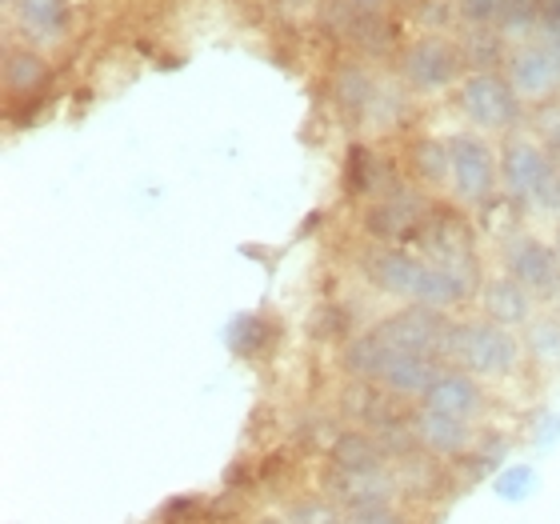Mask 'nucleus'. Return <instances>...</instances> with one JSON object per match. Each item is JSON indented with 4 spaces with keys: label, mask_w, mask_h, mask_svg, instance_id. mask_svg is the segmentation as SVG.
I'll use <instances>...</instances> for the list:
<instances>
[{
    "label": "nucleus",
    "mask_w": 560,
    "mask_h": 524,
    "mask_svg": "<svg viewBox=\"0 0 560 524\" xmlns=\"http://www.w3.org/2000/svg\"><path fill=\"white\" fill-rule=\"evenodd\" d=\"M284 524H345V509L320 492V497H304V501L292 504Z\"/></svg>",
    "instance_id": "obj_28"
},
{
    "label": "nucleus",
    "mask_w": 560,
    "mask_h": 524,
    "mask_svg": "<svg viewBox=\"0 0 560 524\" xmlns=\"http://www.w3.org/2000/svg\"><path fill=\"white\" fill-rule=\"evenodd\" d=\"M460 113H465L480 132H504L513 137L525 125V101L516 96L504 72H468L456 89Z\"/></svg>",
    "instance_id": "obj_3"
},
{
    "label": "nucleus",
    "mask_w": 560,
    "mask_h": 524,
    "mask_svg": "<svg viewBox=\"0 0 560 524\" xmlns=\"http://www.w3.org/2000/svg\"><path fill=\"white\" fill-rule=\"evenodd\" d=\"M448 156H453V176L448 188L468 209H485L501 193V156L480 132H456L448 137Z\"/></svg>",
    "instance_id": "obj_4"
},
{
    "label": "nucleus",
    "mask_w": 560,
    "mask_h": 524,
    "mask_svg": "<svg viewBox=\"0 0 560 524\" xmlns=\"http://www.w3.org/2000/svg\"><path fill=\"white\" fill-rule=\"evenodd\" d=\"M465 69V57H460V45L448 40L444 33H424L417 36L405 53H400V84L417 96H436L444 89L460 84Z\"/></svg>",
    "instance_id": "obj_6"
},
{
    "label": "nucleus",
    "mask_w": 560,
    "mask_h": 524,
    "mask_svg": "<svg viewBox=\"0 0 560 524\" xmlns=\"http://www.w3.org/2000/svg\"><path fill=\"white\" fill-rule=\"evenodd\" d=\"M533 137L545 144L549 152H560V105H540L533 113Z\"/></svg>",
    "instance_id": "obj_32"
},
{
    "label": "nucleus",
    "mask_w": 560,
    "mask_h": 524,
    "mask_svg": "<svg viewBox=\"0 0 560 524\" xmlns=\"http://www.w3.org/2000/svg\"><path fill=\"white\" fill-rule=\"evenodd\" d=\"M412 429H417L420 453H429L432 461H460L477 449L480 429L468 424V420L444 417V412H432V408H420L412 412Z\"/></svg>",
    "instance_id": "obj_13"
},
{
    "label": "nucleus",
    "mask_w": 560,
    "mask_h": 524,
    "mask_svg": "<svg viewBox=\"0 0 560 524\" xmlns=\"http://www.w3.org/2000/svg\"><path fill=\"white\" fill-rule=\"evenodd\" d=\"M501 265H504V272H509L516 284H525L537 301H549L552 289L560 284L557 245H549V241H540V236H533V233L509 236L501 245Z\"/></svg>",
    "instance_id": "obj_9"
},
{
    "label": "nucleus",
    "mask_w": 560,
    "mask_h": 524,
    "mask_svg": "<svg viewBox=\"0 0 560 524\" xmlns=\"http://www.w3.org/2000/svg\"><path fill=\"white\" fill-rule=\"evenodd\" d=\"M540 21H545V0H501V12H497V28L521 45L540 33Z\"/></svg>",
    "instance_id": "obj_26"
},
{
    "label": "nucleus",
    "mask_w": 560,
    "mask_h": 524,
    "mask_svg": "<svg viewBox=\"0 0 560 524\" xmlns=\"http://www.w3.org/2000/svg\"><path fill=\"white\" fill-rule=\"evenodd\" d=\"M453 316L429 304H400L397 313L376 321V333L393 345V352H417L432 361L448 364V340H453Z\"/></svg>",
    "instance_id": "obj_5"
},
{
    "label": "nucleus",
    "mask_w": 560,
    "mask_h": 524,
    "mask_svg": "<svg viewBox=\"0 0 560 524\" xmlns=\"http://www.w3.org/2000/svg\"><path fill=\"white\" fill-rule=\"evenodd\" d=\"M16 28L24 33L28 45H57L69 36L72 24V4L69 0H16Z\"/></svg>",
    "instance_id": "obj_19"
},
{
    "label": "nucleus",
    "mask_w": 560,
    "mask_h": 524,
    "mask_svg": "<svg viewBox=\"0 0 560 524\" xmlns=\"http://www.w3.org/2000/svg\"><path fill=\"white\" fill-rule=\"evenodd\" d=\"M533 441L540 444V449H549V444H557L560 441V417H545L537 424V436Z\"/></svg>",
    "instance_id": "obj_36"
},
{
    "label": "nucleus",
    "mask_w": 560,
    "mask_h": 524,
    "mask_svg": "<svg viewBox=\"0 0 560 524\" xmlns=\"http://www.w3.org/2000/svg\"><path fill=\"white\" fill-rule=\"evenodd\" d=\"M381 81H385V77H376L364 60H345V65H337V72H332V105H337L340 117L352 120V125H364L376 93H381Z\"/></svg>",
    "instance_id": "obj_14"
},
{
    "label": "nucleus",
    "mask_w": 560,
    "mask_h": 524,
    "mask_svg": "<svg viewBox=\"0 0 560 524\" xmlns=\"http://www.w3.org/2000/svg\"><path fill=\"white\" fill-rule=\"evenodd\" d=\"M345 33L357 48H361L364 57H393V48H397V24L388 21L385 12L381 16H352L349 12V24H345Z\"/></svg>",
    "instance_id": "obj_24"
},
{
    "label": "nucleus",
    "mask_w": 560,
    "mask_h": 524,
    "mask_svg": "<svg viewBox=\"0 0 560 524\" xmlns=\"http://www.w3.org/2000/svg\"><path fill=\"white\" fill-rule=\"evenodd\" d=\"M200 513H205L200 497H173V501L161 509V524H197Z\"/></svg>",
    "instance_id": "obj_33"
},
{
    "label": "nucleus",
    "mask_w": 560,
    "mask_h": 524,
    "mask_svg": "<svg viewBox=\"0 0 560 524\" xmlns=\"http://www.w3.org/2000/svg\"><path fill=\"white\" fill-rule=\"evenodd\" d=\"M277 340H280V325L265 313H241L224 328V345L241 361H260Z\"/></svg>",
    "instance_id": "obj_22"
},
{
    "label": "nucleus",
    "mask_w": 560,
    "mask_h": 524,
    "mask_svg": "<svg viewBox=\"0 0 560 524\" xmlns=\"http://www.w3.org/2000/svg\"><path fill=\"white\" fill-rule=\"evenodd\" d=\"M552 168H557V156L537 137H525V132L504 137L501 188L504 200H513L521 212H545L552 188Z\"/></svg>",
    "instance_id": "obj_2"
},
{
    "label": "nucleus",
    "mask_w": 560,
    "mask_h": 524,
    "mask_svg": "<svg viewBox=\"0 0 560 524\" xmlns=\"http://www.w3.org/2000/svg\"><path fill=\"white\" fill-rule=\"evenodd\" d=\"M456 45H460L468 72H501L509 65V57H513L509 36L501 28H465V36Z\"/></svg>",
    "instance_id": "obj_23"
},
{
    "label": "nucleus",
    "mask_w": 560,
    "mask_h": 524,
    "mask_svg": "<svg viewBox=\"0 0 560 524\" xmlns=\"http://www.w3.org/2000/svg\"><path fill=\"white\" fill-rule=\"evenodd\" d=\"M525 364V340L513 328L497 325L489 316L480 321H456L448 340V369L477 376V381H504L516 376Z\"/></svg>",
    "instance_id": "obj_1"
},
{
    "label": "nucleus",
    "mask_w": 560,
    "mask_h": 524,
    "mask_svg": "<svg viewBox=\"0 0 560 524\" xmlns=\"http://www.w3.org/2000/svg\"><path fill=\"white\" fill-rule=\"evenodd\" d=\"M420 12H424V16H417V21L424 24L429 33H444V28L453 24V9H448L444 0H420Z\"/></svg>",
    "instance_id": "obj_35"
},
{
    "label": "nucleus",
    "mask_w": 560,
    "mask_h": 524,
    "mask_svg": "<svg viewBox=\"0 0 560 524\" xmlns=\"http://www.w3.org/2000/svg\"><path fill=\"white\" fill-rule=\"evenodd\" d=\"M388 9V0H349L352 16H381Z\"/></svg>",
    "instance_id": "obj_37"
},
{
    "label": "nucleus",
    "mask_w": 560,
    "mask_h": 524,
    "mask_svg": "<svg viewBox=\"0 0 560 524\" xmlns=\"http://www.w3.org/2000/svg\"><path fill=\"white\" fill-rule=\"evenodd\" d=\"M429 193L417 185H405L388 197H376L361 212V229L373 245H412V236L420 233V224L429 221Z\"/></svg>",
    "instance_id": "obj_8"
},
{
    "label": "nucleus",
    "mask_w": 560,
    "mask_h": 524,
    "mask_svg": "<svg viewBox=\"0 0 560 524\" xmlns=\"http://www.w3.org/2000/svg\"><path fill=\"white\" fill-rule=\"evenodd\" d=\"M388 453L381 449L373 432L361 429V424H352V429H340L337 441L328 444L325 453V468L332 473H376V468H388Z\"/></svg>",
    "instance_id": "obj_18"
},
{
    "label": "nucleus",
    "mask_w": 560,
    "mask_h": 524,
    "mask_svg": "<svg viewBox=\"0 0 560 524\" xmlns=\"http://www.w3.org/2000/svg\"><path fill=\"white\" fill-rule=\"evenodd\" d=\"M552 245H557V257H560V224H557V236H552Z\"/></svg>",
    "instance_id": "obj_40"
},
{
    "label": "nucleus",
    "mask_w": 560,
    "mask_h": 524,
    "mask_svg": "<svg viewBox=\"0 0 560 524\" xmlns=\"http://www.w3.org/2000/svg\"><path fill=\"white\" fill-rule=\"evenodd\" d=\"M525 352L537 364L552 369L560 364V316L557 313H537L525 325Z\"/></svg>",
    "instance_id": "obj_25"
},
{
    "label": "nucleus",
    "mask_w": 560,
    "mask_h": 524,
    "mask_svg": "<svg viewBox=\"0 0 560 524\" xmlns=\"http://www.w3.org/2000/svg\"><path fill=\"white\" fill-rule=\"evenodd\" d=\"M260 524H284V521H260Z\"/></svg>",
    "instance_id": "obj_41"
},
{
    "label": "nucleus",
    "mask_w": 560,
    "mask_h": 524,
    "mask_svg": "<svg viewBox=\"0 0 560 524\" xmlns=\"http://www.w3.org/2000/svg\"><path fill=\"white\" fill-rule=\"evenodd\" d=\"M557 16H560V0H545V21H557Z\"/></svg>",
    "instance_id": "obj_38"
},
{
    "label": "nucleus",
    "mask_w": 560,
    "mask_h": 524,
    "mask_svg": "<svg viewBox=\"0 0 560 524\" xmlns=\"http://www.w3.org/2000/svg\"><path fill=\"white\" fill-rule=\"evenodd\" d=\"M444 369H448V364L432 361V357L397 352V357H393V364H388L385 381H381V388H388V393L400 396V400H424V393L436 385V376H441Z\"/></svg>",
    "instance_id": "obj_20"
},
{
    "label": "nucleus",
    "mask_w": 560,
    "mask_h": 524,
    "mask_svg": "<svg viewBox=\"0 0 560 524\" xmlns=\"http://www.w3.org/2000/svg\"><path fill=\"white\" fill-rule=\"evenodd\" d=\"M480 308H485V316L497 321V325L521 328L537 316V296H533L525 284H516L509 272H497V277H489L485 289H480Z\"/></svg>",
    "instance_id": "obj_16"
},
{
    "label": "nucleus",
    "mask_w": 560,
    "mask_h": 524,
    "mask_svg": "<svg viewBox=\"0 0 560 524\" xmlns=\"http://www.w3.org/2000/svg\"><path fill=\"white\" fill-rule=\"evenodd\" d=\"M420 408H432V412H444V417H456V420H468V424H480V420L489 417V393L480 385L477 376L460 373V369H444L436 376V385L424 393Z\"/></svg>",
    "instance_id": "obj_12"
},
{
    "label": "nucleus",
    "mask_w": 560,
    "mask_h": 524,
    "mask_svg": "<svg viewBox=\"0 0 560 524\" xmlns=\"http://www.w3.org/2000/svg\"><path fill=\"white\" fill-rule=\"evenodd\" d=\"M504 77L525 105H549L560 93V53L549 40H525L513 48Z\"/></svg>",
    "instance_id": "obj_10"
},
{
    "label": "nucleus",
    "mask_w": 560,
    "mask_h": 524,
    "mask_svg": "<svg viewBox=\"0 0 560 524\" xmlns=\"http://www.w3.org/2000/svg\"><path fill=\"white\" fill-rule=\"evenodd\" d=\"M308 328L316 333V340H340L345 345L349 337H357L349 308H340V304H320V313H316V321Z\"/></svg>",
    "instance_id": "obj_29"
},
{
    "label": "nucleus",
    "mask_w": 560,
    "mask_h": 524,
    "mask_svg": "<svg viewBox=\"0 0 560 524\" xmlns=\"http://www.w3.org/2000/svg\"><path fill=\"white\" fill-rule=\"evenodd\" d=\"M345 524H412L405 516L397 501H385V504H364V509H349L345 513Z\"/></svg>",
    "instance_id": "obj_30"
},
{
    "label": "nucleus",
    "mask_w": 560,
    "mask_h": 524,
    "mask_svg": "<svg viewBox=\"0 0 560 524\" xmlns=\"http://www.w3.org/2000/svg\"><path fill=\"white\" fill-rule=\"evenodd\" d=\"M393 345H388L376 328H361L357 337H349L340 345V369L349 381H369V385H381L393 364Z\"/></svg>",
    "instance_id": "obj_17"
},
{
    "label": "nucleus",
    "mask_w": 560,
    "mask_h": 524,
    "mask_svg": "<svg viewBox=\"0 0 560 524\" xmlns=\"http://www.w3.org/2000/svg\"><path fill=\"white\" fill-rule=\"evenodd\" d=\"M320 492L349 513V509H364V504L400 501L405 485H400L397 465L376 468V473H332V468H325L320 473Z\"/></svg>",
    "instance_id": "obj_11"
},
{
    "label": "nucleus",
    "mask_w": 560,
    "mask_h": 524,
    "mask_svg": "<svg viewBox=\"0 0 560 524\" xmlns=\"http://www.w3.org/2000/svg\"><path fill=\"white\" fill-rule=\"evenodd\" d=\"M405 173L417 188H441L453 176V156H448V140L441 137H417L405 149Z\"/></svg>",
    "instance_id": "obj_21"
},
{
    "label": "nucleus",
    "mask_w": 560,
    "mask_h": 524,
    "mask_svg": "<svg viewBox=\"0 0 560 524\" xmlns=\"http://www.w3.org/2000/svg\"><path fill=\"white\" fill-rule=\"evenodd\" d=\"M257 473H260V480H265V485H277V477L280 480L292 477V453H289V449H272V453L257 465Z\"/></svg>",
    "instance_id": "obj_34"
},
{
    "label": "nucleus",
    "mask_w": 560,
    "mask_h": 524,
    "mask_svg": "<svg viewBox=\"0 0 560 524\" xmlns=\"http://www.w3.org/2000/svg\"><path fill=\"white\" fill-rule=\"evenodd\" d=\"M492 489L497 497L509 504H525L533 492L540 489V473L533 465H504L497 477H492Z\"/></svg>",
    "instance_id": "obj_27"
},
{
    "label": "nucleus",
    "mask_w": 560,
    "mask_h": 524,
    "mask_svg": "<svg viewBox=\"0 0 560 524\" xmlns=\"http://www.w3.org/2000/svg\"><path fill=\"white\" fill-rule=\"evenodd\" d=\"M429 260L409 245H373L361 253V272L376 292H385L393 301L420 304L424 284H429Z\"/></svg>",
    "instance_id": "obj_7"
},
{
    "label": "nucleus",
    "mask_w": 560,
    "mask_h": 524,
    "mask_svg": "<svg viewBox=\"0 0 560 524\" xmlns=\"http://www.w3.org/2000/svg\"><path fill=\"white\" fill-rule=\"evenodd\" d=\"M497 12L501 0H456V16L465 21V28H497Z\"/></svg>",
    "instance_id": "obj_31"
},
{
    "label": "nucleus",
    "mask_w": 560,
    "mask_h": 524,
    "mask_svg": "<svg viewBox=\"0 0 560 524\" xmlns=\"http://www.w3.org/2000/svg\"><path fill=\"white\" fill-rule=\"evenodd\" d=\"M545 304H549V313H557V316H560V284L552 289V296H549Z\"/></svg>",
    "instance_id": "obj_39"
},
{
    "label": "nucleus",
    "mask_w": 560,
    "mask_h": 524,
    "mask_svg": "<svg viewBox=\"0 0 560 524\" xmlns=\"http://www.w3.org/2000/svg\"><path fill=\"white\" fill-rule=\"evenodd\" d=\"M0 81H4V101H9V105H16V101H33V96L48 93V84H52V65H48L45 53H36L33 45L9 48V53H4Z\"/></svg>",
    "instance_id": "obj_15"
},
{
    "label": "nucleus",
    "mask_w": 560,
    "mask_h": 524,
    "mask_svg": "<svg viewBox=\"0 0 560 524\" xmlns=\"http://www.w3.org/2000/svg\"><path fill=\"white\" fill-rule=\"evenodd\" d=\"M4 4H9V9H12V4H16V0H4Z\"/></svg>",
    "instance_id": "obj_42"
}]
</instances>
